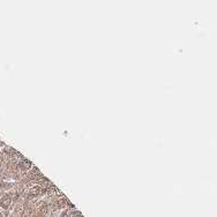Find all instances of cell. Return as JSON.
<instances>
[{
	"mask_svg": "<svg viewBox=\"0 0 217 217\" xmlns=\"http://www.w3.org/2000/svg\"><path fill=\"white\" fill-rule=\"evenodd\" d=\"M10 202H12L10 198H9L8 195H5V196H2L1 200H0V207L3 208V209H7V208L10 206Z\"/></svg>",
	"mask_w": 217,
	"mask_h": 217,
	"instance_id": "1",
	"label": "cell"
}]
</instances>
